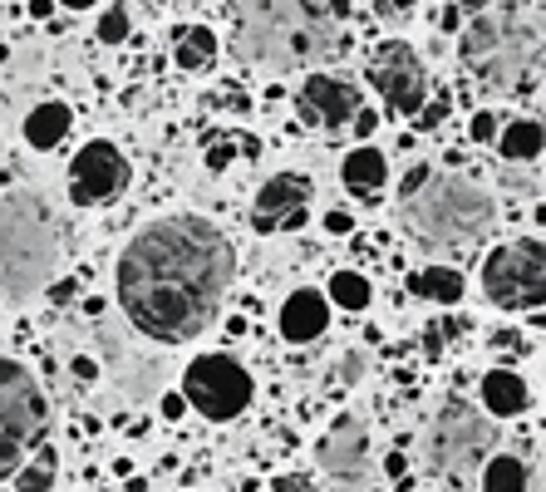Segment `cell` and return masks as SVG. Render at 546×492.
<instances>
[{
    "label": "cell",
    "mask_w": 546,
    "mask_h": 492,
    "mask_svg": "<svg viewBox=\"0 0 546 492\" xmlns=\"http://www.w3.org/2000/svg\"><path fill=\"white\" fill-rule=\"evenodd\" d=\"M404 468H409L404 453H389V458H384V473H389V478H404Z\"/></svg>",
    "instance_id": "39"
},
{
    "label": "cell",
    "mask_w": 546,
    "mask_h": 492,
    "mask_svg": "<svg viewBox=\"0 0 546 492\" xmlns=\"http://www.w3.org/2000/svg\"><path fill=\"white\" fill-rule=\"evenodd\" d=\"M448 109H453V94L443 89L438 99H424V109L414 114V128H419V133H433V128H443V123H448Z\"/></svg>",
    "instance_id": "25"
},
{
    "label": "cell",
    "mask_w": 546,
    "mask_h": 492,
    "mask_svg": "<svg viewBox=\"0 0 546 492\" xmlns=\"http://www.w3.org/2000/svg\"><path fill=\"white\" fill-rule=\"evenodd\" d=\"M497 128H502V119H497L492 109H478V114L468 119V138H473V143H497Z\"/></svg>",
    "instance_id": "26"
},
{
    "label": "cell",
    "mask_w": 546,
    "mask_h": 492,
    "mask_svg": "<svg viewBox=\"0 0 546 492\" xmlns=\"http://www.w3.org/2000/svg\"><path fill=\"white\" fill-rule=\"evenodd\" d=\"M182 399H187V409H197L202 419H212V424H232V419H242L246 409H251V399H256V379H251V369L242 360H232V355H197L192 365L182 369Z\"/></svg>",
    "instance_id": "5"
},
{
    "label": "cell",
    "mask_w": 546,
    "mask_h": 492,
    "mask_svg": "<svg viewBox=\"0 0 546 492\" xmlns=\"http://www.w3.org/2000/svg\"><path fill=\"white\" fill-rule=\"evenodd\" d=\"M404 207V227L424 242L438 246H473L483 242L497 222V202L492 192L458 173H433L414 197L399 202Z\"/></svg>",
    "instance_id": "2"
},
{
    "label": "cell",
    "mask_w": 546,
    "mask_h": 492,
    "mask_svg": "<svg viewBox=\"0 0 546 492\" xmlns=\"http://www.w3.org/2000/svg\"><path fill=\"white\" fill-rule=\"evenodd\" d=\"M409 291H414L419 301H433V306H458L463 291H468V281H463V271H453V266H424V271L409 276Z\"/></svg>",
    "instance_id": "18"
},
{
    "label": "cell",
    "mask_w": 546,
    "mask_h": 492,
    "mask_svg": "<svg viewBox=\"0 0 546 492\" xmlns=\"http://www.w3.org/2000/svg\"><path fill=\"white\" fill-rule=\"evenodd\" d=\"M453 5H458L463 15H483V10H487V0H453Z\"/></svg>",
    "instance_id": "40"
},
{
    "label": "cell",
    "mask_w": 546,
    "mask_h": 492,
    "mask_svg": "<svg viewBox=\"0 0 546 492\" xmlns=\"http://www.w3.org/2000/svg\"><path fill=\"white\" fill-rule=\"evenodd\" d=\"M50 10H55V0H30V15H35V20H45Z\"/></svg>",
    "instance_id": "41"
},
{
    "label": "cell",
    "mask_w": 546,
    "mask_h": 492,
    "mask_svg": "<svg viewBox=\"0 0 546 492\" xmlns=\"http://www.w3.org/2000/svg\"><path fill=\"white\" fill-rule=\"evenodd\" d=\"M478 286L497 310L532 315L546 306V242L542 237H512L492 246L478 271Z\"/></svg>",
    "instance_id": "4"
},
{
    "label": "cell",
    "mask_w": 546,
    "mask_h": 492,
    "mask_svg": "<svg viewBox=\"0 0 546 492\" xmlns=\"http://www.w3.org/2000/svg\"><path fill=\"white\" fill-rule=\"evenodd\" d=\"M0 237L15 242L10 251H0V291L10 301H25L35 291L40 271L50 266V227H40L10 207V212H0Z\"/></svg>",
    "instance_id": "8"
},
{
    "label": "cell",
    "mask_w": 546,
    "mask_h": 492,
    "mask_svg": "<svg viewBox=\"0 0 546 492\" xmlns=\"http://www.w3.org/2000/svg\"><path fill=\"white\" fill-rule=\"evenodd\" d=\"M305 222H310V178L276 173L271 183H261L256 212H251L256 232H301Z\"/></svg>",
    "instance_id": "10"
},
{
    "label": "cell",
    "mask_w": 546,
    "mask_h": 492,
    "mask_svg": "<svg viewBox=\"0 0 546 492\" xmlns=\"http://www.w3.org/2000/svg\"><path fill=\"white\" fill-rule=\"evenodd\" d=\"M50 438V399L45 384L10 355H0V483Z\"/></svg>",
    "instance_id": "3"
},
{
    "label": "cell",
    "mask_w": 546,
    "mask_h": 492,
    "mask_svg": "<svg viewBox=\"0 0 546 492\" xmlns=\"http://www.w3.org/2000/svg\"><path fill=\"white\" fill-rule=\"evenodd\" d=\"M364 79H369V89H379L389 119H414V114L424 109L428 74H424L419 50H414L409 40H384V45H374L369 60H364Z\"/></svg>",
    "instance_id": "7"
},
{
    "label": "cell",
    "mask_w": 546,
    "mask_h": 492,
    "mask_svg": "<svg viewBox=\"0 0 546 492\" xmlns=\"http://www.w3.org/2000/svg\"><path fill=\"white\" fill-rule=\"evenodd\" d=\"M424 355H428V360H438V355H443V330H438V325H428V330H424Z\"/></svg>",
    "instance_id": "36"
},
{
    "label": "cell",
    "mask_w": 546,
    "mask_h": 492,
    "mask_svg": "<svg viewBox=\"0 0 546 492\" xmlns=\"http://www.w3.org/2000/svg\"><path fill=\"white\" fill-rule=\"evenodd\" d=\"M478 399H483L487 419H517V414H527V404H532V389H527V379L517 374V369H487L483 384H478Z\"/></svg>",
    "instance_id": "15"
},
{
    "label": "cell",
    "mask_w": 546,
    "mask_h": 492,
    "mask_svg": "<svg viewBox=\"0 0 546 492\" xmlns=\"http://www.w3.org/2000/svg\"><path fill=\"white\" fill-rule=\"evenodd\" d=\"M158 409H163V419H168V424H178L182 414H187V399H182V389H168V394L158 399Z\"/></svg>",
    "instance_id": "33"
},
{
    "label": "cell",
    "mask_w": 546,
    "mask_h": 492,
    "mask_svg": "<svg viewBox=\"0 0 546 492\" xmlns=\"http://www.w3.org/2000/svg\"><path fill=\"white\" fill-rule=\"evenodd\" d=\"M271 492H305V478H301V473H291V478H276V483H271Z\"/></svg>",
    "instance_id": "37"
},
{
    "label": "cell",
    "mask_w": 546,
    "mask_h": 492,
    "mask_svg": "<svg viewBox=\"0 0 546 492\" xmlns=\"http://www.w3.org/2000/svg\"><path fill=\"white\" fill-rule=\"evenodd\" d=\"M364 453H369V433L355 414H345V419H335L330 433L315 443V458H320V468L325 473H335V478H350L355 468L364 463Z\"/></svg>",
    "instance_id": "13"
},
{
    "label": "cell",
    "mask_w": 546,
    "mask_h": 492,
    "mask_svg": "<svg viewBox=\"0 0 546 492\" xmlns=\"http://www.w3.org/2000/svg\"><path fill=\"white\" fill-rule=\"evenodd\" d=\"M340 379H345V384H355V379H364V355H355V350H350V355L340 360Z\"/></svg>",
    "instance_id": "34"
},
{
    "label": "cell",
    "mask_w": 546,
    "mask_h": 492,
    "mask_svg": "<svg viewBox=\"0 0 546 492\" xmlns=\"http://www.w3.org/2000/svg\"><path fill=\"white\" fill-rule=\"evenodd\" d=\"M128 183H133V163L123 158V148L109 143V138L84 143L74 153V163H69V202L74 207H104Z\"/></svg>",
    "instance_id": "9"
},
{
    "label": "cell",
    "mask_w": 546,
    "mask_h": 492,
    "mask_svg": "<svg viewBox=\"0 0 546 492\" xmlns=\"http://www.w3.org/2000/svg\"><path fill=\"white\" fill-rule=\"evenodd\" d=\"M330 5V15H350V0H325Z\"/></svg>",
    "instance_id": "44"
},
{
    "label": "cell",
    "mask_w": 546,
    "mask_h": 492,
    "mask_svg": "<svg viewBox=\"0 0 546 492\" xmlns=\"http://www.w3.org/2000/svg\"><path fill=\"white\" fill-rule=\"evenodd\" d=\"M50 301H55V306L74 301V281H55V286H50Z\"/></svg>",
    "instance_id": "38"
},
{
    "label": "cell",
    "mask_w": 546,
    "mask_h": 492,
    "mask_svg": "<svg viewBox=\"0 0 546 492\" xmlns=\"http://www.w3.org/2000/svg\"><path fill=\"white\" fill-rule=\"evenodd\" d=\"M325 301L335 310H355V315H360V310L374 301V281H369L364 271H350V266H345V271H335V276L325 281Z\"/></svg>",
    "instance_id": "21"
},
{
    "label": "cell",
    "mask_w": 546,
    "mask_h": 492,
    "mask_svg": "<svg viewBox=\"0 0 546 492\" xmlns=\"http://www.w3.org/2000/svg\"><path fill=\"white\" fill-rule=\"evenodd\" d=\"M463 25H468V15H463L458 5H443V10H433V30H438V35H463Z\"/></svg>",
    "instance_id": "27"
},
{
    "label": "cell",
    "mask_w": 546,
    "mask_h": 492,
    "mask_svg": "<svg viewBox=\"0 0 546 492\" xmlns=\"http://www.w3.org/2000/svg\"><path fill=\"white\" fill-rule=\"evenodd\" d=\"M74 379H84V384H94V379H99V365H94V360H89V355H74Z\"/></svg>",
    "instance_id": "35"
},
{
    "label": "cell",
    "mask_w": 546,
    "mask_h": 492,
    "mask_svg": "<svg viewBox=\"0 0 546 492\" xmlns=\"http://www.w3.org/2000/svg\"><path fill=\"white\" fill-rule=\"evenodd\" d=\"M428 178H433V168H428V163H414V168L404 173V183H399V202H404V197H414V192H419Z\"/></svg>",
    "instance_id": "32"
},
{
    "label": "cell",
    "mask_w": 546,
    "mask_h": 492,
    "mask_svg": "<svg viewBox=\"0 0 546 492\" xmlns=\"http://www.w3.org/2000/svg\"><path fill=\"white\" fill-rule=\"evenodd\" d=\"M374 15H379V20H399V25H404V20L414 15V0H374Z\"/></svg>",
    "instance_id": "31"
},
{
    "label": "cell",
    "mask_w": 546,
    "mask_h": 492,
    "mask_svg": "<svg viewBox=\"0 0 546 492\" xmlns=\"http://www.w3.org/2000/svg\"><path fill=\"white\" fill-rule=\"evenodd\" d=\"M60 483V453L45 443V448H35L20 468H15V478H10V488L15 492H50Z\"/></svg>",
    "instance_id": "20"
},
{
    "label": "cell",
    "mask_w": 546,
    "mask_h": 492,
    "mask_svg": "<svg viewBox=\"0 0 546 492\" xmlns=\"http://www.w3.org/2000/svg\"><path fill=\"white\" fill-rule=\"evenodd\" d=\"M532 473L517 453H492L483 463V492H527Z\"/></svg>",
    "instance_id": "22"
},
{
    "label": "cell",
    "mask_w": 546,
    "mask_h": 492,
    "mask_svg": "<svg viewBox=\"0 0 546 492\" xmlns=\"http://www.w3.org/2000/svg\"><path fill=\"white\" fill-rule=\"evenodd\" d=\"M128 30H133V20H128V10H123V5H109V10L99 15V40H104V45H123V40H128Z\"/></svg>",
    "instance_id": "24"
},
{
    "label": "cell",
    "mask_w": 546,
    "mask_h": 492,
    "mask_svg": "<svg viewBox=\"0 0 546 492\" xmlns=\"http://www.w3.org/2000/svg\"><path fill=\"white\" fill-rule=\"evenodd\" d=\"M64 10H94V5H99V0H60Z\"/></svg>",
    "instance_id": "43"
},
{
    "label": "cell",
    "mask_w": 546,
    "mask_h": 492,
    "mask_svg": "<svg viewBox=\"0 0 546 492\" xmlns=\"http://www.w3.org/2000/svg\"><path fill=\"white\" fill-rule=\"evenodd\" d=\"M123 492H148V478H133V473H128V483H123Z\"/></svg>",
    "instance_id": "42"
},
{
    "label": "cell",
    "mask_w": 546,
    "mask_h": 492,
    "mask_svg": "<svg viewBox=\"0 0 546 492\" xmlns=\"http://www.w3.org/2000/svg\"><path fill=\"white\" fill-rule=\"evenodd\" d=\"M350 133H355L360 143H369V138L379 133V109H369V104H360V109H355V119H350Z\"/></svg>",
    "instance_id": "30"
},
{
    "label": "cell",
    "mask_w": 546,
    "mask_h": 492,
    "mask_svg": "<svg viewBox=\"0 0 546 492\" xmlns=\"http://www.w3.org/2000/svg\"><path fill=\"white\" fill-rule=\"evenodd\" d=\"M296 109H301V119L310 128L340 133V128H350L355 109H360V89L335 79V74H310L301 84V94H296Z\"/></svg>",
    "instance_id": "11"
},
{
    "label": "cell",
    "mask_w": 546,
    "mask_h": 492,
    "mask_svg": "<svg viewBox=\"0 0 546 492\" xmlns=\"http://www.w3.org/2000/svg\"><path fill=\"white\" fill-rule=\"evenodd\" d=\"M330 301H325V291H315V286H296L286 301H281V315H276V330H281V340L286 345H310V340H320L325 330H330Z\"/></svg>",
    "instance_id": "12"
},
{
    "label": "cell",
    "mask_w": 546,
    "mask_h": 492,
    "mask_svg": "<svg viewBox=\"0 0 546 492\" xmlns=\"http://www.w3.org/2000/svg\"><path fill=\"white\" fill-rule=\"evenodd\" d=\"M212 60H217V35L207 25H182V30H173V64L178 69L202 74V69H212Z\"/></svg>",
    "instance_id": "19"
},
{
    "label": "cell",
    "mask_w": 546,
    "mask_h": 492,
    "mask_svg": "<svg viewBox=\"0 0 546 492\" xmlns=\"http://www.w3.org/2000/svg\"><path fill=\"white\" fill-rule=\"evenodd\" d=\"M492 443H497L492 419L463 399H448L424 433V463L433 473H468L478 468V458H487Z\"/></svg>",
    "instance_id": "6"
},
{
    "label": "cell",
    "mask_w": 546,
    "mask_h": 492,
    "mask_svg": "<svg viewBox=\"0 0 546 492\" xmlns=\"http://www.w3.org/2000/svg\"><path fill=\"white\" fill-rule=\"evenodd\" d=\"M492 45H497V20L478 15L473 25H463V55H468V60H483V55H492Z\"/></svg>",
    "instance_id": "23"
},
{
    "label": "cell",
    "mask_w": 546,
    "mask_h": 492,
    "mask_svg": "<svg viewBox=\"0 0 546 492\" xmlns=\"http://www.w3.org/2000/svg\"><path fill=\"white\" fill-rule=\"evenodd\" d=\"M320 227H325L330 237H350V232H355V212H350V207H330V212L320 217Z\"/></svg>",
    "instance_id": "29"
},
{
    "label": "cell",
    "mask_w": 546,
    "mask_h": 492,
    "mask_svg": "<svg viewBox=\"0 0 546 492\" xmlns=\"http://www.w3.org/2000/svg\"><path fill=\"white\" fill-rule=\"evenodd\" d=\"M497 153L507 163H537L546 153V123L542 119H507L497 128Z\"/></svg>",
    "instance_id": "17"
},
{
    "label": "cell",
    "mask_w": 546,
    "mask_h": 492,
    "mask_svg": "<svg viewBox=\"0 0 546 492\" xmlns=\"http://www.w3.org/2000/svg\"><path fill=\"white\" fill-rule=\"evenodd\" d=\"M69 128H74V109L60 104V99H45V104H35L30 119H25V143H30L35 153H55L64 138H69Z\"/></svg>",
    "instance_id": "16"
},
{
    "label": "cell",
    "mask_w": 546,
    "mask_h": 492,
    "mask_svg": "<svg viewBox=\"0 0 546 492\" xmlns=\"http://www.w3.org/2000/svg\"><path fill=\"white\" fill-rule=\"evenodd\" d=\"M340 183H345L350 197H360V202H379L384 187H389V158L374 143H355L340 158Z\"/></svg>",
    "instance_id": "14"
},
{
    "label": "cell",
    "mask_w": 546,
    "mask_h": 492,
    "mask_svg": "<svg viewBox=\"0 0 546 492\" xmlns=\"http://www.w3.org/2000/svg\"><path fill=\"white\" fill-rule=\"evenodd\" d=\"M232 163H237V143H212V148H207V158H202V168H207V173H227Z\"/></svg>",
    "instance_id": "28"
},
{
    "label": "cell",
    "mask_w": 546,
    "mask_h": 492,
    "mask_svg": "<svg viewBox=\"0 0 546 492\" xmlns=\"http://www.w3.org/2000/svg\"><path fill=\"white\" fill-rule=\"evenodd\" d=\"M237 276L227 232L197 212H173L133 232L114 266L123 320L158 345H187L217 325Z\"/></svg>",
    "instance_id": "1"
}]
</instances>
